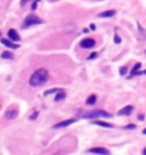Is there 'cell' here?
I'll use <instances>...</instances> for the list:
<instances>
[{
    "mask_svg": "<svg viewBox=\"0 0 146 155\" xmlns=\"http://www.w3.org/2000/svg\"><path fill=\"white\" fill-rule=\"evenodd\" d=\"M49 79V73L46 68H38L37 71H34L32 73V75L30 77V80H29V83L30 86L32 87H39V86H42L45 84L46 82L48 81Z\"/></svg>",
    "mask_w": 146,
    "mask_h": 155,
    "instance_id": "cell-1",
    "label": "cell"
},
{
    "mask_svg": "<svg viewBox=\"0 0 146 155\" xmlns=\"http://www.w3.org/2000/svg\"><path fill=\"white\" fill-rule=\"evenodd\" d=\"M43 21L40 17H38L34 14H30L25 17V20L23 21V24H22V29H27L30 26H33V25H38V24H42Z\"/></svg>",
    "mask_w": 146,
    "mask_h": 155,
    "instance_id": "cell-2",
    "label": "cell"
},
{
    "mask_svg": "<svg viewBox=\"0 0 146 155\" xmlns=\"http://www.w3.org/2000/svg\"><path fill=\"white\" fill-rule=\"evenodd\" d=\"M112 114L105 112L103 110H94L90 112H87L86 114H83L85 119H98V118H111Z\"/></svg>",
    "mask_w": 146,
    "mask_h": 155,
    "instance_id": "cell-3",
    "label": "cell"
},
{
    "mask_svg": "<svg viewBox=\"0 0 146 155\" xmlns=\"http://www.w3.org/2000/svg\"><path fill=\"white\" fill-rule=\"evenodd\" d=\"M95 45H96V41L92 39V38H86V39H82L81 42H80V47L83 49L92 48Z\"/></svg>",
    "mask_w": 146,
    "mask_h": 155,
    "instance_id": "cell-4",
    "label": "cell"
},
{
    "mask_svg": "<svg viewBox=\"0 0 146 155\" xmlns=\"http://www.w3.org/2000/svg\"><path fill=\"white\" fill-rule=\"evenodd\" d=\"M88 152L92 154H96V155H110L108 150H106L104 147H94V148H90Z\"/></svg>",
    "mask_w": 146,
    "mask_h": 155,
    "instance_id": "cell-5",
    "label": "cell"
},
{
    "mask_svg": "<svg viewBox=\"0 0 146 155\" xmlns=\"http://www.w3.org/2000/svg\"><path fill=\"white\" fill-rule=\"evenodd\" d=\"M77 121V119H69V120H65V121H62V122H58L57 124L54 125L55 129H60V128H67L70 127L72 123H74Z\"/></svg>",
    "mask_w": 146,
    "mask_h": 155,
    "instance_id": "cell-6",
    "label": "cell"
},
{
    "mask_svg": "<svg viewBox=\"0 0 146 155\" xmlns=\"http://www.w3.org/2000/svg\"><path fill=\"white\" fill-rule=\"evenodd\" d=\"M17 115H18V111L16 108H9L7 112H6V119H8V120H14V119H16L17 118Z\"/></svg>",
    "mask_w": 146,
    "mask_h": 155,
    "instance_id": "cell-7",
    "label": "cell"
},
{
    "mask_svg": "<svg viewBox=\"0 0 146 155\" xmlns=\"http://www.w3.org/2000/svg\"><path fill=\"white\" fill-rule=\"evenodd\" d=\"M1 41V43L6 47H8V48H13V49H17L20 48V45H16V43H14V41L11 42L10 39H0Z\"/></svg>",
    "mask_w": 146,
    "mask_h": 155,
    "instance_id": "cell-8",
    "label": "cell"
},
{
    "mask_svg": "<svg viewBox=\"0 0 146 155\" xmlns=\"http://www.w3.org/2000/svg\"><path fill=\"white\" fill-rule=\"evenodd\" d=\"M8 38L10 39L11 41H20L21 40V38H20V34L17 33V31L16 30H14V29H10L8 31Z\"/></svg>",
    "mask_w": 146,
    "mask_h": 155,
    "instance_id": "cell-9",
    "label": "cell"
},
{
    "mask_svg": "<svg viewBox=\"0 0 146 155\" xmlns=\"http://www.w3.org/2000/svg\"><path fill=\"white\" fill-rule=\"evenodd\" d=\"M132 111H133V107L131 105H127L123 107L122 110H120L119 112H118V114L119 115H130L132 113Z\"/></svg>",
    "mask_w": 146,
    "mask_h": 155,
    "instance_id": "cell-10",
    "label": "cell"
},
{
    "mask_svg": "<svg viewBox=\"0 0 146 155\" xmlns=\"http://www.w3.org/2000/svg\"><path fill=\"white\" fill-rule=\"evenodd\" d=\"M115 15V10L113 9H110V10H105V12H102L98 14V17H112Z\"/></svg>",
    "mask_w": 146,
    "mask_h": 155,
    "instance_id": "cell-11",
    "label": "cell"
},
{
    "mask_svg": "<svg viewBox=\"0 0 146 155\" xmlns=\"http://www.w3.org/2000/svg\"><path fill=\"white\" fill-rule=\"evenodd\" d=\"M94 124H97V125H101V127H104V128H113V125L108 122H104V121H92Z\"/></svg>",
    "mask_w": 146,
    "mask_h": 155,
    "instance_id": "cell-12",
    "label": "cell"
},
{
    "mask_svg": "<svg viewBox=\"0 0 146 155\" xmlns=\"http://www.w3.org/2000/svg\"><path fill=\"white\" fill-rule=\"evenodd\" d=\"M141 67H142L141 63H137V64L133 66V68L131 70V77H133V75H138L139 74V68Z\"/></svg>",
    "mask_w": 146,
    "mask_h": 155,
    "instance_id": "cell-13",
    "label": "cell"
},
{
    "mask_svg": "<svg viewBox=\"0 0 146 155\" xmlns=\"http://www.w3.org/2000/svg\"><path fill=\"white\" fill-rule=\"evenodd\" d=\"M65 97H66V95H65L64 90H60V91L57 93V95H56L55 100H56V102H60V100H63Z\"/></svg>",
    "mask_w": 146,
    "mask_h": 155,
    "instance_id": "cell-14",
    "label": "cell"
},
{
    "mask_svg": "<svg viewBox=\"0 0 146 155\" xmlns=\"http://www.w3.org/2000/svg\"><path fill=\"white\" fill-rule=\"evenodd\" d=\"M96 100H97V97H96L95 95H90V96L87 98L86 103L88 104V105H94V104L96 103Z\"/></svg>",
    "mask_w": 146,
    "mask_h": 155,
    "instance_id": "cell-15",
    "label": "cell"
},
{
    "mask_svg": "<svg viewBox=\"0 0 146 155\" xmlns=\"http://www.w3.org/2000/svg\"><path fill=\"white\" fill-rule=\"evenodd\" d=\"M1 57L4 58V59H13L14 58V55L10 51H4V53L1 54Z\"/></svg>",
    "mask_w": 146,
    "mask_h": 155,
    "instance_id": "cell-16",
    "label": "cell"
},
{
    "mask_svg": "<svg viewBox=\"0 0 146 155\" xmlns=\"http://www.w3.org/2000/svg\"><path fill=\"white\" fill-rule=\"evenodd\" d=\"M61 89H57V88H54V89H49L47 91H45V96H48V95H50V94H55V93H58Z\"/></svg>",
    "mask_w": 146,
    "mask_h": 155,
    "instance_id": "cell-17",
    "label": "cell"
},
{
    "mask_svg": "<svg viewBox=\"0 0 146 155\" xmlns=\"http://www.w3.org/2000/svg\"><path fill=\"white\" fill-rule=\"evenodd\" d=\"M38 115H39V113L37 112V111H34V113H33V114H31L30 120H36L37 118H38Z\"/></svg>",
    "mask_w": 146,
    "mask_h": 155,
    "instance_id": "cell-18",
    "label": "cell"
},
{
    "mask_svg": "<svg viewBox=\"0 0 146 155\" xmlns=\"http://www.w3.org/2000/svg\"><path fill=\"white\" fill-rule=\"evenodd\" d=\"M127 70H128V68H127L126 66H125V67H121V68H120V74H121V75H126Z\"/></svg>",
    "mask_w": 146,
    "mask_h": 155,
    "instance_id": "cell-19",
    "label": "cell"
},
{
    "mask_svg": "<svg viewBox=\"0 0 146 155\" xmlns=\"http://www.w3.org/2000/svg\"><path fill=\"white\" fill-rule=\"evenodd\" d=\"M39 1H41V0H34V1H33V5H32V7H31V9H32V10H34V9L37 8V5H38Z\"/></svg>",
    "mask_w": 146,
    "mask_h": 155,
    "instance_id": "cell-20",
    "label": "cell"
},
{
    "mask_svg": "<svg viewBox=\"0 0 146 155\" xmlns=\"http://www.w3.org/2000/svg\"><path fill=\"white\" fill-rule=\"evenodd\" d=\"M114 42H115V43H120L121 42V39H120L119 36H114Z\"/></svg>",
    "mask_w": 146,
    "mask_h": 155,
    "instance_id": "cell-21",
    "label": "cell"
},
{
    "mask_svg": "<svg viewBox=\"0 0 146 155\" xmlns=\"http://www.w3.org/2000/svg\"><path fill=\"white\" fill-rule=\"evenodd\" d=\"M96 57H97V53H92L91 55L88 57V59H94V58H96Z\"/></svg>",
    "mask_w": 146,
    "mask_h": 155,
    "instance_id": "cell-22",
    "label": "cell"
},
{
    "mask_svg": "<svg viewBox=\"0 0 146 155\" xmlns=\"http://www.w3.org/2000/svg\"><path fill=\"white\" fill-rule=\"evenodd\" d=\"M125 129H136V125L135 124H129V125L125 127Z\"/></svg>",
    "mask_w": 146,
    "mask_h": 155,
    "instance_id": "cell-23",
    "label": "cell"
},
{
    "mask_svg": "<svg viewBox=\"0 0 146 155\" xmlns=\"http://www.w3.org/2000/svg\"><path fill=\"white\" fill-rule=\"evenodd\" d=\"M66 153H65V151H60V152H57V153H55L54 155H65Z\"/></svg>",
    "mask_w": 146,
    "mask_h": 155,
    "instance_id": "cell-24",
    "label": "cell"
},
{
    "mask_svg": "<svg viewBox=\"0 0 146 155\" xmlns=\"http://www.w3.org/2000/svg\"><path fill=\"white\" fill-rule=\"evenodd\" d=\"M27 1H29V0H21V6H24Z\"/></svg>",
    "mask_w": 146,
    "mask_h": 155,
    "instance_id": "cell-25",
    "label": "cell"
},
{
    "mask_svg": "<svg viewBox=\"0 0 146 155\" xmlns=\"http://www.w3.org/2000/svg\"><path fill=\"white\" fill-rule=\"evenodd\" d=\"M144 118H145V115H144V114H141V115H138V119L141 120V121H143V120H144Z\"/></svg>",
    "mask_w": 146,
    "mask_h": 155,
    "instance_id": "cell-26",
    "label": "cell"
},
{
    "mask_svg": "<svg viewBox=\"0 0 146 155\" xmlns=\"http://www.w3.org/2000/svg\"><path fill=\"white\" fill-rule=\"evenodd\" d=\"M90 29L91 30H95V24H90Z\"/></svg>",
    "mask_w": 146,
    "mask_h": 155,
    "instance_id": "cell-27",
    "label": "cell"
},
{
    "mask_svg": "<svg viewBox=\"0 0 146 155\" xmlns=\"http://www.w3.org/2000/svg\"><path fill=\"white\" fill-rule=\"evenodd\" d=\"M143 155H146V148H144V150H143Z\"/></svg>",
    "mask_w": 146,
    "mask_h": 155,
    "instance_id": "cell-28",
    "label": "cell"
},
{
    "mask_svg": "<svg viewBox=\"0 0 146 155\" xmlns=\"http://www.w3.org/2000/svg\"><path fill=\"white\" fill-rule=\"evenodd\" d=\"M143 134H144V135H146V128L144 129V130H143Z\"/></svg>",
    "mask_w": 146,
    "mask_h": 155,
    "instance_id": "cell-29",
    "label": "cell"
},
{
    "mask_svg": "<svg viewBox=\"0 0 146 155\" xmlns=\"http://www.w3.org/2000/svg\"><path fill=\"white\" fill-rule=\"evenodd\" d=\"M0 37H1V33H0Z\"/></svg>",
    "mask_w": 146,
    "mask_h": 155,
    "instance_id": "cell-30",
    "label": "cell"
}]
</instances>
